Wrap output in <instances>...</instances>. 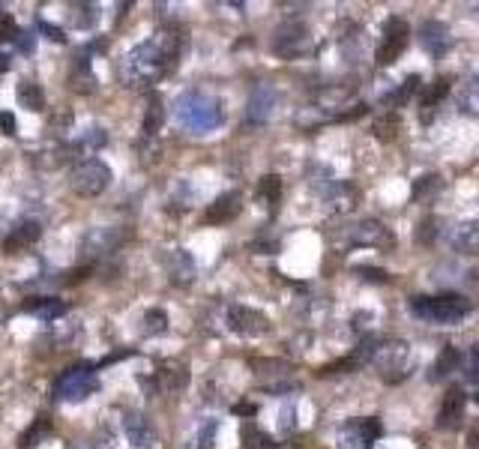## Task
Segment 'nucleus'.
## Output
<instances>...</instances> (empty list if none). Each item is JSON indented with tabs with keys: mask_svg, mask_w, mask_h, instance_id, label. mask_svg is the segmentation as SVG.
Listing matches in <instances>:
<instances>
[{
	"mask_svg": "<svg viewBox=\"0 0 479 449\" xmlns=\"http://www.w3.org/2000/svg\"><path fill=\"white\" fill-rule=\"evenodd\" d=\"M15 42H18V48H21L24 54H30V51L36 48V36H33V33H18Z\"/></svg>",
	"mask_w": 479,
	"mask_h": 449,
	"instance_id": "58836bf2",
	"label": "nucleus"
},
{
	"mask_svg": "<svg viewBox=\"0 0 479 449\" xmlns=\"http://www.w3.org/2000/svg\"><path fill=\"white\" fill-rule=\"evenodd\" d=\"M228 327L234 332H240V336L255 338V336H264V332L270 329V321L261 312L249 309V305H231L228 309Z\"/></svg>",
	"mask_w": 479,
	"mask_h": 449,
	"instance_id": "9d476101",
	"label": "nucleus"
},
{
	"mask_svg": "<svg viewBox=\"0 0 479 449\" xmlns=\"http://www.w3.org/2000/svg\"><path fill=\"white\" fill-rule=\"evenodd\" d=\"M276 102H279L276 90L270 87V84H258L255 90H252V96H249L246 117H249L252 123H267L270 114H273V108H276Z\"/></svg>",
	"mask_w": 479,
	"mask_h": 449,
	"instance_id": "4468645a",
	"label": "nucleus"
},
{
	"mask_svg": "<svg viewBox=\"0 0 479 449\" xmlns=\"http://www.w3.org/2000/svg\"><path fill=\"white\" fill-rule=\"evenodd\" d=\"M168 329V314L162 309H150L144 314V336H162Z\"/></svg>",
	"mask_w": 479,
	"mask_h": 449,
	"instance_id": "cd10ccee",
	"label": "nucleus"
},
{
	"mask_svg": "<svg viewBox=\"0 0 479 449\" xmlns=\"http://www.w3.org/2000/svg\"><path fill=\"white\" fill-rule=\"evenodd\" d=\"M449 242H453V249L462 251V255L479 258V222H462L453 233H449Z\"/></svg>",
	"mask_w": 479,
	"mask_h": 449,
	"instance_id": "f3484780",
	"label": "nucleus"
},
{
	"mask_svg": "<svg viewBox=\"0 0 479 449\" xmlns=\"http://www.w3.org/2000/svg\"><path fill=\"white\" fill-rule=\"evenodd\" d=\"M93 84H96L93 72H90L87 60L81 57V60L75 63V69H72V90H78V93H90V90H93Z\"/></svg>",
	"mask_w": 479,
	"mask_h": 449,
	"instance_id": "393cba45",
	"label": "nucleus"
},
{
	"mask_svg": "<svg viewBox=\"0 0 479 449\" xmlns=\"http://www.w3.org/2000/svg\"><path fill=\"white\" fill-rule=\"evenodd\" d=\"M123 434L132 446H138V449H153L159 443V434H156V428H153V422L138 410H126L123 413Z\"/></svg>",
	"mask_w": 479,
	"mask_h": 449,
	"instance_id": "1a4fd4ad",
	"label": "nucleus"
},
{
	"mask_svg": "<svg viewBox=\"0 0 479 449\" xmlns=\"http://www.w3.org/2000/svg\"><path fill=\"white\" fill-rule=\"evenodd\" d=\"M240 207H243L240 192H225V195L216 198L210 207H207L204 222H210V224H225V222H231L234 216L240 213Z\"/></svg>",
	"mask_w": 479,
	"mask_h": 449,
	"instance_id": "2eb2a0df",
	"label": "nucleus"
},
{
	"mask_svg": "<svg viewBox=\"0 0 479 449\" xmlns=\"http://www.w3.org/2000/svg\"><path fill=\"white\" fill-rule=\"evenodd\" d=\"M171 57H177V39L168 33H159L147 42L135 45V48L126 54L123 75L129 78L132 84H153V81L162 78V72L168 69Z\"/></svg>",
	"mask_w": 479,
	"mask_h": 449,
	"instance_id": "f257e3e1",
	"label": "nucleus"
},
{
	"mask_svg": "<svg viewBox=\"0 0 479 449\" xmlns=\"http://www.w3.org/2000/svg\"><path fill=\"white\" fill-rule=\"evenodd\" d=\"M467 374H471V377H479V345L471 350V359H467Z\"/></svg>",
	"mask_w": 479,
	"mask_h": 449,
	"instance_id": "ea45409f",
	"label": "nucleus"
},
{
	"mask_svg": "<svg viewBox=\"0 0 479 449\" xmlns=\"http://www.w3.org/2000/svg\"><path fill=\"white\" fill-rule=\"evenodd\" d=\"M42 434H48V422H45V419H36V426L21 434V446H36V440H39Z\"/></svg>",
	"mask_w": 479,
	"mask_h": 449,
	"instance_id": "473e14b6",
	"label": "nucleus"
},
{
	"mask_svg": "<svg viewBox=\"0 0 479 449\" xmlns=\"http://www.w3.org/2000/svg\"><path fill=\"white\" fill-rule=\"evenodd\" d=\"M348 240L354 242V246H381V249L393 246V233L375 219H366V222L354 224V228L348 231Z\"/></svg>",
	"mask_w": 479,
	"mask_h": 449,
	"instance_id": "f8f14e48",
	"label": "nucleus"
},
{
	"mask_svg": "<svg viewBox=\"0 0 479 449\" xmlns=\"http://www.w3.org/2000/svg\"><path fill=\"white\" fill-rule=\"evenodd\" d=\"M174 114L189 132H213L225 120L222 102L207 93H183L174 105Z\"/></svg>",
	"mask_w": 479,
	"mask_h": 449,
	"instance_id": "f03ea898",
	"label": "nucleus"
},
{
	"mask_svg": "<svg viewBox=\"0 0 479 449\" xmlns=\"http://www.w3.org/2000/svg\"><path fill=\"white\" fill-rule=\"evenodd\" d=\"M399 126H402V117L395 111H386L375 120V135L377 138H393V135L399 132Z\"/></svg>",
	"mask_w": 479,
	"mask_h": 449,
	"instance_id": "c85d7f7f",
	"label": "nucleus"
},
{
	"mask_svg": "<svg viewBox=\"0 0 479 449\" xmlns=\"http://www.w3.org/2000/svg\"><path fill=\"white\" fill-rule=\"evenodd\" d=\"M411 312L431 323H458L471 314V300L462 294H440V296H413Z\"/></svg>",
	"mask_w": 479,
	"mask_h": 449,
	"instance_id": "7ed1b4c3",
	"label": "nucleus"
},
{
	"mask_svg": "<svg viewBox=\"0 0 479 449\" xmlns=\"http://www.w3.org/2000/svg\"><path fill=\"white\" fill-rule=\"evenodd\" d=\"M357 273L359 276H363V278H368V282H386V273H384V269H372V267H359L357 269Z\"/></svg>",
	"mask_w": 479,
	"mask_h": 449,
	"instance_id": "4c0bfd02",
	"label": "nucleus"
},
{
	"mask_svg": "<svg viewBox=\"0 0 479 449\" xmlns=\"http://www.w3.org/2000/svg\"><path fill=\"white\" fill-rule=\"evenodd\" d=\"M381 437V419L377 417H359L341 426V443L350 449H368Z\"/></svg>",
	"mask_w": 479,
	"mask_h": 449,
	"instance_id": "0eeeda50",
	"label": "nucleus"
},
{
	"mask_svg": "<svg viewBox=\"0 0 479 449\" xmlns=\"http://www.w3.org/2000/svg\"><path fill=\"white\" fill-rule=\"evenodd\" d=\"M420 42H422V48H426L429 54L440 57V54L453 45V39H449V27L444 21H426L420 27Z\"/></svg>",
	"mask_w": 479,
	"mask_h": 449,
	"instance_id": "dca6fc26",
	"label": "nucleus"
},
{
	"mask_svg": "<svg viewBox=\"0 0 479 449\" xmlns=\"http://www.w3.org/2000/svg\"><path fill=\"white\" fill-rule=\"evenodd\" d=\"M273 51L279 57L285 60H297L303 57V54L312 51V33L309 27L300 24V21H288L276 30V39H273Z\"/></svg>",
	"mask_w": 479,
	"mask_h": 449,
	"instance_id": "423d86ee",
	"label": "nucleus"
},
{
	"mask_svg": "<svg viewBox=\"0 0 479 449\" xmlns=\"http://www.w3.org/2000/svg\"><path fill=\"white\" fill-rule=\"evenodd\" d=\"M162 120H165V105H162V96L159 93H150L147 111H144V132L156 135L162 129Z\"/></svg>",
	"mask_w": 479,
	"mask_h": 449,
	"instance_id": "5701e85b",
	"label": "nucleus"
},
{
	"mask_svg": "<svg viewBox=\"0 0 479 449\" xmlns=\"http://www.w3.org/2000/svg\"><path fill=\"white\" fill-rule=\"evenodd\" d=\"M168 273L174 282H189L195 273V264H192V258H189V251L186 249H177L174 255L168 258Z\"/></svg>",
	"mask_w": 479,
	"mask_h": 449,
	"instance_id": "4be33fe9",
	"label": "nucleus"
},
{
	"mask_svg": "<svg viewBox=\"0 0 479 449\" xmlns=\"http://www.w3.org/2000/svg\"><path fill=\"white\" fill-rule=\"evenodd\" d=\"M435 189H440V177H435V174H426V177H420L417 183H413V198L429 195V192H435Z\"/></svg>",
	"mask_w": 479,
	"mask_h": 449,
	"instance_id": "7c9ffc66",
	"label": "nucleus"
},
{
	"mask_svg": "<svg viewBox=\"0 0 479 449\" xmlns=\"http://www.w3.org/2000/svg\"><path fill=\"white\" fill-rule=\"evenodd\" d=\"M120 240H123V233L117 228H93L81 240V258H102L108 251H114Z\"/></svg>",
	"mask_w": 479,
	"mask_h": 449,
	"instance_id": "ddd939ff",
	"label": "nucleus"
},
{
	"mask_svg": "<svg viewBox=\"0 0 479 449\" xmlns=\"http://www.w3.org/2000/svg\"><path fill=\"white\" fill-rule=\"evenodd\" d=\"M417 228H420V231H417V240H420V242H431V240H435V233H438V231H435V219L420 222Z\"/></svg>",
	"mask_w": 479,
	"mask_h": 449,
	"instance_id": "f704fd0d",
	"label": "nucleus"
},
{
	"mask_svg": "<svg viewBox=\"0 0 479 449\" xmlns=\"http://www.w3.org/2000/svg\"><path fill=\"white\" fill-rule=\"evenodd\" d=\"M449 93V78H435L431 81V87L426 90V93H422V108H420V117L422 120H431V117H435V108L440 105V99H444Z\"/></svg>",
	"mask_w": 479,
	"mask_h": 449,
	"instance_id": "6ab92c4d",
	"label": "nucleus"
},
{
	"mask_svg": "<svg viewBox=\"0 0 479 449\" xmlns=\"http://www.w3.org/2000/svg\"><path fill=\"white\" fill-rule=\"evenodd\" d=\"M15 96H18V105L27 108V111H42L45 108V93L36 81H21L15 90Z\"/></svg>",
	"mask_w": 479,
	"mask_h": 449,
	"instance_id": "aec40b11",
	"label": "nucleus"
},
{
	"mask_svg": "<svg viewBox=\"0 0 479 449\" xmlns=\"http://www.w3.org/2000/svg\"><path fill=\"white\" fill-rule=\"evenodd\" d=\"M458 359H462V354H458L455 347H444L440 350V356H438V363L431 365V377H444V374H449V372H455V365H458Z\"/></svg>",
	"mask_w": 479,
	"mask_h": 449,
	"instance_id": "a878e982",
	"label": "nucleus"
},
{
	"mask_svg": "<svg viewBox=\"0 0 479 449\" xmlns=\"http://www.w3.org/2000/svg\"><path fill=\"white\" fill-rule=\"evenodd\" d=\"M464 408H467V395H464L462 386L447 390L444 404H440V413H438V428H444V431L458 428L462 426V417H464Z\"/></svg>",
	"mask_w": 479,
	"mask_h": 449,
	"instance_id": "9b49d317",
	"label": "nucleus"
},
{
	"mask_svg": "<svg viewBox=\"0 0 479 449\" xmlns=\"http://www.w3.org/2000/svg\"><path fill=\"white\" fill-rule=\"evenodd\" d=\"M417 84H420V78H417V75H411V78L402 84V90H395V93L390 96V102H395V105H404V102H408V99H411L413 90H417Z\"/></svg>",
	"mask_w": 479,
	"mask_h": 449,
	"instance_id": "2f4dec72",
	"label": "nucleus"
},
{
	"mask_svg": "<svg viewBox=\"0 0 479 449\" xmlns=\"http://www.w3.org/2000/svg\"><path fill=\"white\" fill-rule=\"evenodd\" d=\"M12 39H18V24L12 18L0 15V42H12Z\"/></svg>",
	"mask_w": 479,
	"mask_h": 449,
	"instance_id": "72a5a7b5",
	"label": "nucleus"
},
{
	"mask_svg": "<svg viewBox=\"0 0 479 449\" xmlns=\"http://www.w3.org/2000/svg\"><path fill=\"white\" fill-rule=\"evenodd\" d=\"M18 123H15V114L9 111H0V135H15Z\"/></svg>",
	"mask_w": 479,
	"mask_h": 449,
	"instance_id": "c9c22d12",
	"label": "nucleus"
},
{
	"mask_svg": "<svg viewBox=\"0 0 479 449\" xmlns=\"http://www.w3.org/2000/svg\"><path fill=\"white\" fill-rule=\"evenodd\" d=\"M111 168L105 165L102 159H87V162H81V165L72 171V180H69V186H72V192L75 195H84V198H96V195H102L108 186H111Z\"/></svg>",
	"mask_w": 479,
	"mask_h": 449,
	"instance_id": "39448f33",
	"label": "nucleus"
},
{
	"mask_svg": "<svg viewBox=\"0 0 479 449\" xmlns=\"http://www.w3.org/2000/svg\"><path fill=\"white\" fill-rule=\"evenodd\" d=\"M39 30L45 33V36H48V39L51 42H66V36H63V30H60V27H54V24H48V21H39Z\"/></svg>",
	"mask_w": 479,
	"mask_h": 449,
	"instance_id": "e433bc0d",
	"label": "nucleus"
},
{
	"mask_svg": "<svg viewBox=\"0 0 479 449\" xmlns=\"http://www.w3.org/2000/svg\"><path fill=\"white\" fill-rule=\"evenodd\" d=\"M258 198H261V201H267L270 207H276L279 198H282V180H279L276 174L261 177V183H258Z\"/></svg>",
	"mask_w": 479,
	"mask_h": 449,
	"instance_id": "b1692460",
	"label": "nucleus"
},
{
	"mask_svg": "<svg viewBox=\"0 0 479 449\" xmlns=\"http://www.w3.org/2000/svg\"><path fill=\"white\" fill-rule=\"evenodd\" d=\"M408 24L402 21V18H390V21L384 24V39H381V48H377V63L381 66H390L393 60H399V54L404 51V45H408Z\"/></svg>",
	"mask_w": 479,
	"mask_h": 449,
	"instance_id": "6e6552de",
	"label": "nucleus"
},
{
	"mask_svg": "<svg viewBox=\"0 0 479 449\" xmlns=\"http://www.w3.org/2000/svg\"><path fill=\"white\" fill-rule=\"evenodd\" d=\"M458 111L462 114H471V117H479V87H464L458 93Z\"/></svg>",
	"mask_w": 479,
	"mask_h": 449,
	"instance_id": "c756f323",
	"label": "nucleus"
},
{
	"mask_svg": "<svg viewBox=\"0 0 479 449\" xmlns=\"http://www.w3.org/2000/svg\"><path fill=\"white\" fill-rule=\"evenodd\" d=\"M24 312L36 314L39 321H54L60 314H66V303L57 300V296H36L33 303H24Z\"/></svg>",
	"mask_w": 479,
	"mask_h": 449,
	"instance_id": "a211bd4d",
	"label": "nucleus"
},
{
	"mask_svg": "<svg viewBox=\"0 0 479 449\" xmlns=\"http://www.w3.org/2000/svg\"><path fill=\"white\" fill-rule=\"evenodd\" d=\"M96 386H99V381H96L93 365L81 363V365L66 368V372L54 381V395H57L60 401H84L87 395L96 392Z\"/></svg>",
	"mask_w": 479,
	"mask_h": 449,
	"instance_id": "20e7f679",
	"label": "nucleus"
},
{
	"mask_svg": "<svg viewBox=\"0 0 479 449\" xmlns=\"http://www.w3.org/2000/svg\"><path fill=\"white\" fill-rule=\"evenodd\" d=\"M9 69V57H6V54H0V72H6Z\"/></svg>",
	"mask_w": 479,
	"mask_h": 449,
	"instance_id": "79ce46f5",
	"label": "nucleus"
},
{
	"mask_svg": "<svg viewBox=\"0 0 479 449\" xmlns=\"http://www.w3.org/2000/svg\"><path fill=\"white\" fill-rule=\"evenodd\" d=\"M240 434H243V440H246V446H249V449H276L273 440H270L261 428L252 426V422H246V426H243Z\"/></svg>",
	"mask_w": 479,
	"mask_h": 449,
	"instance_id": "bb28decb",
	"label": "nucleus"
},
{
	"mask_svg": "<svg viewBox=\"0 0 479 449\" xmlns=\"http://www.w3.org/2000/svg\"><path fill=\"white\" fill-rule=\"evenodd\" d=\"M237 413H243V417H255V404H237V408H234Z\"/></svg>",
	"mask_w": 479,
	"mask_h": 449,
	"instance_id": "a19ab883",
	"label": "nucleus"
},
{
	"mask_svg": "<svg viewBox=\"0 0 479 449\" xmlns=\"http://www.w3.org/2000/svg\"><path fill=\"white\" fill-rule=\"evenodd\" d=\"M39 233H42L39 222H21L12 233H9V240L3 242V246L6 249H24V246H30V242L39 240Z\"/></svg>",
	"mask_w": 479,
	"mask_h": 449,
	"instance_id": "412c9836",
	"label": "nucleus"
}]
</instances>
